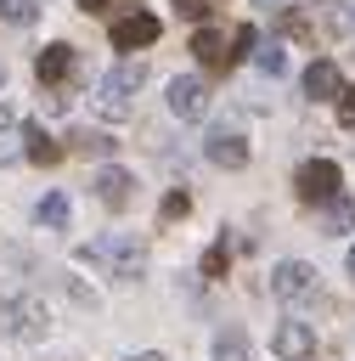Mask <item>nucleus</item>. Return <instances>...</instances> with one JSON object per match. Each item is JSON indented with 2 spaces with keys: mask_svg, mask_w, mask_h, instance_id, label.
Here are the masks:
<instances>
[{
  "mask_svg": "<svg viewBox=\"0 0 355 361\" xmlns=\"http://www.w3.org/2000/svg\"><path fill=\"white\" fill-rule=\"evenodd\" d=\"M73 259H79V265H96V271H107V276H118V282L147 276V248H141L135 237H124V231H107V237H96V243H79Z\"/></svg>",
  "mask_w": 355,
  "mask_h": 361,
  "instance_id": "nucleus-1",
  "label": "nucleus"
},
{
  "mask_svg": "<svg viewBox=\"0 0 355 361\" xmlns=\"http://www.w3.org/2000/svg\"><path fill=\"white\" fill-rule=\"evenodd\" d=\"M141 85H147V68H141V62H118V68L96 85V113H101V118H113V124H118V118H130V113H135V90H141Z\"/></svg>",
  "mask_w": 355,
  "mask_h": 361,
  "instance_id": "nucleus-2",
  "label": "nucleus"
},
{
  "mask_svg": "<svg viewBox=\"0 0 355 361\" xmlns=\"http://www.w3.org/2000/svg\"><path fill=\"white\" fill-rule=\"evenodd\" d=\"M0 333H11V338H23V344H39V338L51 333L45 299H34V293H11V299H0Z\"/></svg>",
  "mask_w": 355,
  "mask_h": 361,
  "instance_id": "nucleus-3",
  "label": "nucleus"
},
{
  "mask_svg": "<svg viewBox=\"0 0 355 361\" xmlns=\"http://www.w3.org/2000/svg\"><path fill=\"white\" fill-rule=\"evenodd\" d=\"M34 73H39V85H51V96H45V107L56 113V107L68 102L62 90H68V85L79 79V56H73V45H45V51L34 56Z\"/></svg>",
  "mask_w": 355,
  "mask_h": 361,
  "instance_id": "nucleus-4",
  "label": "nucleus"
},
{
  "mask_svg": "<svg viewBox=\"0 0 355 361\" xmlns=\"http://www.w3.org/2000/svg\"><path fill=\"white\" fill-rule=\"evenodd\" d=\"M338 186H344V175H338V164H332V158H310V164L293 175V192H299L304 203H332V197H338Z\"/></svg>",
  "mask_w": 355,
  "mask_h": 361,
  "instance_id": "nucleus-5",
  "label": "nucleus"
},
{
  "mask_svg": "<svg viewBox=\"0 0 355 361\" xmlns=\"http://www.w3.org/2000/svg\"><path fill=\"white\" fill-rule=\"evenodd\" d=\"M158 34H163V23H158L152 11H124V17H113V28H107L113 51H135V45H152Z\"/></svg>",
  "mask_w": 355,
  "mask_h": 361,
  "instance_id": "nucleus-6",
  "label": "nucleus"
},
{
  "mask_svg": "<svg viewBox=\"0 0 355 361\" xmlns=\"http://www.w3.org/2000/svg\"><path fill=\"white\" fill-rule=\"evenodd\" d=\"M270 293L276 299H316V271L304 259H282L270 271Z\"/></svg>",
  "mask_w": 355,
  "mask_h": 361,
  "instance_id": "nucleus-7",
  "label": "nucleus"
},
{
  "mask_svg": "<svg viewBox=\"0 0 355 361\" xmlns=\"http://www.w3.org/2000/svg\"><path fill=\"white\" fill-rule=\"evenodd\" d=\"M203 107H208V85L203 79H169V113L175 118H203Z\"/></svg>",
  "mask_w": 355,
  "mask_h": 361,
  "instance_id": "nucleus-8",
  "label": "nucleus"
},
{
  "mask_svg": "<svg viewBox=\"0 0 355 361\" xmlns=\"http://www.w3.org/2000/svg\"><path fill=\"white\" fill-rule=\"evenodd\" d=\"M270 350H276L282 361H304V355H316V333H310V322H282V327L270 333Z\"/></svg>",
  "mask_w": 355,
  "mask_h": 361,
  "instance_id": "nucleus-9",
  "label": "nucleus"
},
{
  "mask_svg": "<svg viewBox=\"0 0 355 361\" xmlns=\"http://www.w3.org/2000/svg\"><path fill=\"white\" fill-rule=\"evenodd\" d=\"M203 152H208V164H220V169H242V164H248V141H242L237 130H208Z\"/></svg>",
  "mask_w": 355,
  "mask_h": 361,
  "instance_id": "nucleus-10",
  "label": "nucleus"
},
{
  "mask_svg": "<svg viewBox=\"0 0 355 361\" xmlns=\"http://www.w3.org/2000/svg\"><path fill=\"white\" fill-rule=\"evenodd\" d=\"M90 186H96V197H101L107 209H124V203L135 197V175H130V169H118V164L96 169V180H90Z\"/></svg>",
  "mask_w": 355,
  "mask_h": 361,
  "instance_id": "nucleus-11",
  "label": "nucleus"
},
{
  "mask_svg": "<svg viewBox=\"0 0 355 361\" xmlns=\"http://www.w3.org/2000/svg\"><path fill=\"white\" fill-rule=\"evenodd\" d=\"M68 147L56 141V135H45V124H23V158H34V164H56Z\"/></svg>",
  "mask_w": 355,
  "mask_h": 361,
  "instance_id": "nucleus-12",
  "label": "nucleus"
},
{
  "mask_svg": "<svg viewBox=\"0 0 355 361\" xmlns=\"http://www.w3.org/2000/svg\"><path fill=\"white\" fill-rule=\"evenodd\" d=\"M192 51H197V62H203V68H214V73H225V68H231V51H225V39H220L214 28H197V34H192Z\"/></svg>",
  "mask_w": 355,
  "mask_h": 361,
  "instance_id": "nucleus-13",
  "label": "nucleus"
},
{
  "mask_svg": "<svg viewBox=\"0 0 355 361\" xmlns=\"http://www.w3.org/2000/svg\"><path fill=\"white\" fill-rule=\"evenodd\" d=\"M338 90H344V85H338V68H332L327 56L304 68V96H310V102H327V96H338Z\"/></svg>",
  "mask_w": 355,
  "mask_h": 361,
  "instance_id": "nucleus-14",
  "label": "nucleus"
},
{
  "mask_svg": "<svg viewBox=\"0 0 355 361\" xmlns=\"http://www.w3.org/2000/svg\"><path fill=\"white\" fill-rule=\"evenodd\" d=\"M68 152H79V158H113L118 141H113L107 130H73V135H68Z\"/></svg>",
  "mask_w": 355,
  "mask_h": 361,
  "instance_id": "nucleus-15",
  "label": "nucleus"
},
{
  "mask_svg": "<svg viewBox=\"0 0 355 361\" xmlns=\"http://www.w3.org/2000/svg\"><path fill=\"white\" fill-rule=\"evenodd\" d=\"M11 158H23V118H17V107L0 102V164H11Z\"/></svg>",
  "mask_w": 355,
  "mask_h": 361,
  "instance_id": "nucleus-16",
  "label": "nucleus"
},
{
  "mask_svg": "<svg viewBox=\"0 0 355 361\" xmlns=\"http://www.w3.org/2000/svg\"><path fill=\"white\" fill-rule=\"evenodd\" d=\"M214 361H254V350H248L242 327H225V333L214 338Z\"/></svg>",
  "mask_w": 355,
  "mask_h": 361,
  "instance_id": "nucleus-17",
  "label": "nucleus"
},
{
  "mask_svg": "<svg viewBox=\"0 0 355 361\" xmlns=\"http://www.w3.org/2000/svg\"><path fill=\"white\" fill-rule=\"evenodd\" d=\"M39 226H51V231L68 226V197H62V192H45V197H39Z\"/></svg>",
  "mask_w": 355,
  "mask_h": 361,
  "instance_id": "nucleus-18",
  "label": "nucleus"
},
{
  "mask_svg": "<svg viewBox=\"0 0 355 361\" xmlns=\"http://www.w3.org/2000/svg\"><path fill=\"white\" fill-rule=\"evenodd\" d=\"M327 231H355V197L338 192V197L327 203Z\"/></svg>",
  "mask_w": 355,
  "mask_h": 361,
  "instance_id": "nucleus-19",
  "label": "nucleus"
},
{
  "mask_svg": "<svg viewBox=\"0 0 355 361\" xmlns=\"http://www.w3.org/2000/svg\"><path fill=\"white\" fill-rule=\"evenodd\" d=\"M0 17H6L11 28H28V23L39 17V0H0Z\"/></svg>",
  "mask_w": 355,
  "mask_h": 361,
  "instance_id": "nucleus-20",
  "label": "nucleus"
},
{
  "mask_svg": "<svg viewBox=\"0 0 355 361\" xmlns=\"http://www.w3.org/2000/svg\"><path fill=\"white\" fill-rule=\"evenodd\" d=\"M186 209H192V192H180V186H175V192L163 197V209H158V226H175V220H186Z\"/></svg>",
  "mask_w": 355,
  "mask_h": 361,
  "instance_id": "nucleus-21",
  "label": "nucleus"
},
{
  "mask_svg": "<svg viewBox=\"0 0 355 361\" xmlns=\"http://www.w3.org/2000/svg\"><path fill=\"white\" fill-rule=\"evenodd\" d=\"M225 265H231V243L220 237V243H208V254H203V276H225Z\"/></svg>",
  "mask_w": 355,
  "mask_h": 361,
  "instance_id": "nucleus-22",
  "label": "nucleus"
},
{
  "mask_svg": "<svg viewBox=\"0 0 355 361\" xmlns=\"http://www.w3.org/2000/svg\"><path fill=\"white\" fill-rule=\"evenodd\" d=\"M175 11H180V17H192V23H208V17L220 11V0H175Z\"/></svg>",
  "mask_w": 355,
  "mask_h": 361,
  "instance_id": "nucleus-23",
  "label": "nucleus"
},
{
  "mask_svg": "<svg viewBox=\"0 0 355 361\" xmlns=\"http://www.w3.org/2000/svg\"><path fill=\"white\" fill-rule=\"evenodd\" d=\"M282 28H287L293 39H316V28H310V23L299 17V11H282Z\"/></svg>",
  "mask_w": 355,
  "mask_h": 361,
  "instance_id": "nucleus-24",
  "label": "nucleus"
},
{
  "mask_svg": "<svg viewBox=\"0 0 355 361\" xmlns=\"http://www.w3.org/2000/svg\"><path fill=\"white\" fill-rule=\"evenodd\" d=\"M338 124H349V130H355V85H344V90H338Z\"/></svg>",
  "mask_w": 355,
  "mask_h": 361,
  "instance_id": "nucleus-25",
  "label": "nucleus"
},
{
  "mask_svg": "<svg viewBox=\"0 0 355 361\" xmlns=\"http://www.w3.org/2000/svg\"><path fill=\"white\" fill-rule=\"evenodd\" d=\"M259 68H265V73H282V68H287V56H282L276 45H265V51H259Z\"/></svg>",
  "mask_w": 355,
  "mask_h": 361,
  "instance_id": "nucleus-26",
  "label": "nucleus"
},
{
  "mask_svg": "<svg viewBox=\"0 0 355 361\" xmlns=\"http://www.w3.org/2000/svg\"><path fill=\"white\" fill-rule=\"evenodd\" d=\"M248 45H254V28H248V23H242V28H237V34H231V62H237V56H242V51H248Z\"/></svg>",
  "mask_w": 355,
  "mask_h": 361,
  "instance_id": "nucleus-27",
  "label": "nucleus"
},
{
  "mask_svg": "<svg viewBox=\"0 0 355 361\" xmlns=\"http://www.w3.org/2000/svg\"><path fill=\"white\" fill-rule=\"evenodd\" d=\"M254 6H265V11H287V0H254Z\"/></svg>",
  "mask_w": 355,
  "mask_h": 361,
  "instance_id": "nucleus-28",
  "label": "nucleus"
},
{
  "mask_svg": "<svg viewBox=\"0 0 355 361\" xmlns=\"http://www.w3.org/2000/svg\"><path fill=\"white\" fill-rule=\"evenodd\" d=\"M79 6H85V11H101V6H113V0H79Z\"/></svg>",
  "mask_w": 355,
  "mask_h": 361,
  "instance_id": "nucleus-29",
  "label": "nucleus"
},
{
  "mask_svg": "<svg viewBox=\"0 0 355 361\" xmlns=\"http://www.w3.org/2000/svg\"><path fill=\"white\" fill-rule=\"evenodd\" d=\"M130 361H163V355H158V350H141V355H130Z\"/></svg>",
  "mask_w": 355,
  "mask_h": 361,
  "instance_id": "nucleus-30",
  "label": "nucleus"
},
{
  "mask_svg": "<svg viewBox=\"0 0 355 361\" xmlns=\"http://www.w3.org/2000/svg\"><path fill=\"white\" fill-rule=\"evenodd\" d=\"M349 276H355V248H349Z\"/></svg>",
  "mask_w": 355,
  "mask_h": 361,
  "instance_id": "nucleus-31",
  "label": "nucleus"
},
{
  "mask_svg": "<svg viewBox=\"0 0 355 361\" xmlns=\"http://www.w3.org/2000/svg\"><path fill=\"white\" fill-rule=\"evenodd\" d=\"M0 79H6V68H0Z\"/></svg>",
  "mask_w": 355,
  "mask_h": 361,
  "instance_id": "nucleus-32",
  "label": "nucleus"
}]
</instances>
